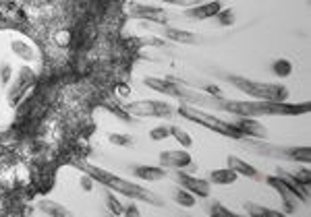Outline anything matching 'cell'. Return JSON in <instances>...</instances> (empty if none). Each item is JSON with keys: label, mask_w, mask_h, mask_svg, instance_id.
Listing matches in <instances>:
<instances>
[{"label": "cell", "mask_w": 311, "mask_h": 217, "mask_svg": "<svg viewBox=\"0 0 311 217\" xmlns=\"http://www.w3.org/2000/svg\"><path fill=\"white\" fill-rule=\"evenodd\" d=\"M172 197H175V201L178 205H183V207H193L195 205V198L187 188H175L172 190Z\"/></svg>", "instance_id": "obj_15"}, {"label": "cell", "mask_w": 311, "mask_h": 217, "mask_svg": "<svg viewBox=\"0 0 311 217\" xmlns=\"http://www.w3.org/2000/svg\"><path fill=\"white\" fill-rule=\"evenodd\" d=\"M274 73L278 77H289L292 73V64L289 60H276L274 62Z\"/></svg>", "instance_id": "obj_21"}, {"label": "cell", "mask_w": 311, "mask_h": 217, "mask_svg": "<svg viewBox=\"0 0 311 217\" xmlns=\"http://www.w3.org/2000/svg\"><path fill=\"white\" fill-rule=\"evenodd\" d=\"M106 205H108V209H110L112 213H116V215L125 213V207H123V205H120V203L116 201V197L112 195V193H108V195H106Z\"/></svg>", "instance_id": "obj_24"}, {"label": "cell", "mask_w": 311, "mask_h": 217, "mask_svg": "<svg viewBox=\"0 0 311 217\" xmlns=\"http://www.w3.org/2000/svg\"><path fill=\"white\" fill-rule=\"evenodd\" d=\"M52 39H54V43H58L60 48H65L67 43L71 41V36H68V31H58V33H56V36L52 38Z\"/></svg>", "instance_id": "obj_26"}, {"label": "cell", "mask_w": 311, "mask_h": 217, "mask_svg": "<svg viewBox=\"0 0 311 217\" xmlns=\"http://www.w3.org/2000/svg\"><path fill=\"white\" fill-rule=\"evenodd\" d=\"M85 172H88L91 178L100 180L102 184H106L108 188H114L116 193H120V195L131 197V198H143V201H148V203L160 205L158 197H156L154 193H150V190H145V188H141V186H135V184H131V182H127V180H123V178L114 176V174L104 172V170L93 168V166H85Z\"/></svg>", "instance_id": "obj_1"}, {"label": "cell", "mask_w": 311, "mask_h": 217, "mask_svg": "<svg viewBox=\"0 0 311 217\" xmlns=\"http://www.w3.org/2000/svg\"><path fill=\"white\" fill-rule=\"evenodd\" d=\"M210 211H212L214 215H232V213H230L228 209H224V207H220V205H214Z\"/></svg>", "instance_id": "obj_28"}, {"label": "cell", "mask_w": 311, "mask_h": 217, "mask_svg": "<svg viewBox=\"0 0 311 217\" xmlns=\"http://www.w3.org/2000/svg\"><path fill=\"white\" fill-rule=\"evenodd\" d=\"M177 180L183 184V188H187L189 193H195L200 197H210V184L201 178L189 176V174H177Z\"/></svg>", "instance_id": "obj_7"}, {"label": "cell", "mask_w": 311, "mask_h": 217, "mask_svg": "<svg viewBox=\"0 0 311 217\" xmlns=\"http://www.w3.org/2000/svg\"><path fill=\"white\" fill-rule=\"evenodd\" d=\"M287 158L309 163V159H311V149H309V147H295V149H289V151H287Z\"/></svg>", "instance_id": "obj_17"}, {"label": "cell", "mask_w": 311, "mask_h": 217, "mask_svg": "<svg viewBox=\"0 0 311 217\" xmlns=\"http://www.w3.org/2000/svg\"><path fill=\"white\" fill-rule=\"evenodd\" d=\"M228 168H232L237 174H241V176H247V178H257V172L253 166H249L247 161L243 159H239V158H228Z\"/></svg>", "instance_id": "obj_13"}, {"label": "cell", "mask_w": 311, "mask_h": 217, "mask_svg": "<svg viewBox=\"0 0 311 217\" xmlns=\"http://www.w3.org/2000/svg\"><path fill=\"white\" fill-rule=\"evenodd\" d=\"M127 112L137 116H160V118H166L170 116L172 106H168L166 101H154V99H141V101H135V103H129Z\"/></svg>", "instance_id": "obj_4"}, {"label": "cell", "mask_w": 311, "mask_h": 217, "mask_svg": "<svg viewBox=\"0 0 311 217\" xmlns=\"http://www.w3.org/2000/svg\"><path fill=\"white\" fill-rule=\"evenodd\" d=\"M164 2H170V4H187V0H164Z\"/></svg>", "instance_id": "obj_33"}, {"label": "cell", "mask_w": 311, "mask_h": 217, "mask_svg": "<svg viewBox=\"0 0 311 217\" xmlns=\"http://www.w3.org/2000/svg\"><path fill=\"white\" fill-rule=\"evenodd\" d=\"M292 178H295V180H299V182H301V184H303V186H307L309 182H311V172H309V170L305 168V170L297 172V174H295V176H292Z\"/></svg>", "instance_id": "obj_27"}, {"label": "cell", "mask_w": 311, "mask_h": 217, "mask_svg": "<svg viewBox=\"0 0 311 217\" xmlns=\"http://www.w3.org/2000/svg\"><path fill=\"white\" fill-rule=\"evenodd\" d=\"M222 11V4L220 2H205L201 6H195V8H187L185 17L189 21H203V19H210V17H216Z\"/></svg>", "instance_id": "obj_6"}, {"label": "cell", "mask_w": 311, "mask_h": 217, "mask_svg": "<svg viewBox=\"0 0 311 217\" xmlns=\"http://www.w3.org/2000/svg\"><path fill=\"white\" fill-rule=\"evenodd\" d=\"M40 209L44 211V213H50V215H67L65 207H60L56 203H48V201H42L40 203Z\"/></svg>", "instance_id": "obj_19"}, {"label": "cell", "mask_w": 311, "mask_h": 217, "mask_svg": "<svg viewBox=\"0 0 311 217\" xmlns=\"http://www.w3.org/2000/svg\"><path fill=\"white\" fill-rule=\"evenodd\" d=\"M230 81L239 87L241 91L249 93L251 98L257 99H266V101H284L289 98V89L282 85H274V83H257V81H249L243 77H230Z\"/></svg>", "instance_id": "obj_2"}, {"label": "cell", "mask_w": 311, "mask_h": 217, "mask_svg": "<svg viewBox=\"0 0 311 217\" xmlns=\"http://www.w3.org/2000/svg\"><path fill=\"white\" fill-rule=\"evenodd\" d=\"M118 91H120V95H129V87H125V85H118Z\"/></svg>", "instance_id": "obj_32"}, {"label": "cell", "mask_w": 311, "mask_h": 217, "mask_svg": "<svg viewBox=\"0 0 311 217\" xmlns=\"http://www.w3.org/2000/svg\"><path fill=\"white\" fill-rule=\"evenodd\" d=\"M235 126L239 128L241 135H249V137H257V138H266L267 137V128L262 122L253 120V118H239Z\"/></svg>", "instance_id": "obj_8"}, {"label": "cell", "mask_w": 311, "mask_h": 217, "mask_svg": "<svg viewBox=\"0 0 311 217\" xmlns=\"http://www.w3.org/2000/svg\"><path fill=\"white\" fill-rule=\"evenodd\" d=\"M178 114L189 118V120H193V122H200V124H203L207 128H212V130H216V133H220L224 137H235V138L243 137L235 124H228V122H224V120H218V118H214L210 114H205V112H201V110H195V108H189V106H180Z\"/></svg>", "instance_id": "obj_3"}, {"label": "cell", "mask_w": 311, "mask_h": 217, "mask_svg": "<svg viewBox=\"0 0 311 217\" xmlns=\"http://www.w3.org/2000/svg\"><path fill=\"white\" fill-rule=\"evenodd\" d=\"M210 178H212V182H216V184L226 186V184H232V182L237 180V172L232 168H220V170H214L210 174Z\"/></svg>", "instance_id": "obj_12"}, {"label": "cell", "mask_w": 311, "mask_h": 217, "mask_svg": "<svg viewBox=\"0 0 311 217\" xmlns=\"http://www.w3.org/2000/svg\"><path fill=\"white\" fill-rule=\"evenodd\" d=\"M8 77H11V68H8V64H4V66H2V81H4V83L8 81Z\"/></svg>", "instance_id": "obj_29"}, {"label": "cell", "mask_w": 311, "mask_h": 217, "mask_svg": "<svg viewBox=\"0 0 311 217\" xmlns=\"http://www.w3.org/2000/svg\"><path fill=\"white\" fill-rule=\"evenodd\" d=\"M133 172H135V176H139L141 180H162V178H166V170H164V168L135 166Z\"/></svg>", "instance_id": "obj_11"}, {"label": "cell", "mask_w": 311, "mask_h": 217, "mask_svg": "<svg viewBox=\"0 0 311 217\" xmlns=\"http://www.w3.org/2000/svg\"><path fill=\"white\" fill-rule=\"evenodd\" d=\"M216 17H218V23L224 25V27H228V25L235 23V13H232L230 8H226V11H220Z\"/></svg>", "instance_id": "obj_25"}, {"label": "cell", "mask_w": 311, "mask_h": 217, "mask_svg": "<svg viewBox=\"0 0 311 217\" xmlns=\"http://www.w3.org/2000/svg\"><path fill=\"white\" fill-rule=\"evenodd\" d=\"M267 182H270V184L276 188V190H278V193H280V197L284 198V205H287V211L290 213V211H295V205L299 203L297 201V195L295 193H292V190L287 186V184H284V182L278 178V176H276V178H267Z\"/></svg>", "instance_id": "obj_9"}, {"label": "cell", "mask_w": 311, "mask_h": 217, "mask_svg": "<svg viewBox=\"0 0 311 217\" xmlns=\"http://www.w3.org/2000/svg\"><path fill=\"white\" fill-rule=\"evenodd\" d=\"M125 213H131V215H139V211L135 209L133 205H129V207H125Z\"/></svg>", "instance_id": "obj_31"}, {"label": "cell", "mask_w": 311, "mask_h": 217, "mask_svg": "<svg viewBox=\"0 0 311 217\" xmlns=\"http://www.w3.org/2000/svg\"><path fill=\"white\" fill-rule=\"evenodd\" d=\"M11 46H13V50H15V54H17V56H21V58H25V60H33V58H36V52H33V48L27 46V43H23V41H13Z\"/></svg>", "instance_id": "obj_16"}, {"label": "cell", "mask_w": 311, "mask_h": 217, "mask_svg": "<svg viewBox=\"0 0 311 217\" xmlns=\"http://www.w3.org/2000/svg\"><path fill=\"white\" fill-rule=\"evenodd\" d=\"M170 133L175 135V138H177V141H178L180 145H183V147H191V145H193L191 137H189L183 128H178V126H170Z\"/></svg>", "instance_id": "obj_18"}, {"label": "cell", "mask_w": 311, "mask_h": 217, "mask_svg": "<svg viewBox=\"0 0 311 217\" xmlns=\"http://www.w3.org/2000/svg\"><path fill=\"white\" fill-rule=\"evenodd\" d=\"M166 38L175 39V41H180V43H195V41H197L195 33H191V31H183V29H172V27L166 29Z\"/></svg>", "instance_id": "obj_14"}, {"label": "cell", "mask_w": 311, "mask_h": 217, "mask_svg": "<svg viewBox=\"0 0 311 217\" xmlns=\"http://www.w3.org/2000/svg\"><path fill=\"white\" fill-rule=\"evenodd\" d=\"M131 13L137 19H145V21H154V23H166L168 15L166 11H162L158 6H145V4H133Z\"/></svg>", "instance_id": "obj_5"}, {"label": "cell", "mask_w": 311, "mask_h": 217, "mask_svg": "<svg viewBox=\"0 0 311 217\" xmlns=\"http://www.w3.org/2000/svg\"><path fill=\"white\" fill-rule=\"evenodd\" d=\"M81 186L85 188V190H91V180L85 176V178H81Z\"/></svg>", "instance_id": "obj_30"}, {"label": "cell", "mask_w": 311, "mask_h": 217, "mask_svg": "<svg viewBox=\"0 0 311 217\" xmlns=\"http://www.w3.org/2000/svg\"><path fill=\"white\" fill-rule=\"evenodd\" d=\"M108 141H110L112 145H118V147H131V145H133V138H131V137H127V135H116V133L108 135Z\"/></svg>", "instance_id": "obj_22"}, {"label": "cell", "mask_w": 311, "mask_h": 217, "mask_svg": "<svg viewBox=\"0 0 311 217\" xmlns=\"http://www.w3.org/2000/svg\"><path fill=\"white\" fill-rule=\"evenodd\" d=\"M245 211L249 215H278V211H272V209H266V207H259L255 203H245Z\"/></svg>", "instance_id": "obj_20"}, {"label": "cell", "mask_w": 311, "mask_h": 217, "mask_svg": "<svg viewBox=\"0 0 311 217\" xmlns=\"http://www.w3.org/2000/svg\"><path fill=\"white\" fill-rule=\"evenodd\" d=\"M160 161L166 168H183L187 163H191V158L187 151H166L160 155Z\"/></svg>", "instance_id": "obj_10"}, {"label": "cell", "mask_w": 311, "mask_h": 217, "mask_svg": "<svg viewBox=\"0 0 311 217\" xmlns=\"http://www.w3.org/2000/svg\"><path fill=\"white\" fill-rule=\"evenodd\" d=\"M170 135V126L166 124H162V126H156L150 130V138L152 141H162V138H166Z\"/></svg>", "instance_id": "obj_23"}]
</instances>
